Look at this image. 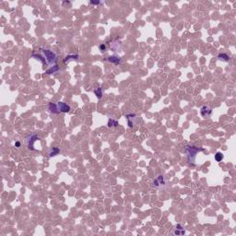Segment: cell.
<instances>
[{"mask_svg": "<svg viewBox=\"0 0 236 236\" xmlns=\"http://www.w3.org/2000/svg\"><path fill=\"white\" fill-rule=\"evenodd\" d=\"M185 233V230L184 229V227L182 226V225H180V224L176 225L175 229L173 231V234L174 235H184Z\"/></svg>", "mask_w": 236, "mask_h": 236, "instance_id": "8992f818", "label": "cell"}, {"mask_svg": "<svg viewBox=\"0 0 236 236\" xmlns=\"http://www.w3.org/2000/svg\"><path fill=\"white\" fill-rule=\"evenodd\" d=\"M42 53L44 54V56H45V59L47 60V63L48 64H51V63H54L56 62V55L52 52L51 50H48V49H42Z\"/></svg>", "mask_w": 236, "mask_h": 236, "instance_id": "7a4b0ae2", "label": "cell"}, {"mask_svg": "<svg viewBox=\"0 0 236 236\" xmlns=\"http://www.w3.org/2000/svg\"><path fill=\"white\" fill-rule=\"evenodd\" d=\"M200 114L204 118H208L212 114V110L208 106H203L200 109Z\"/></svg>", "mask_w": 236, "mask_h": 236, "instance_id": "277c9868", "label": "cell"}, {"mask_svg": "<svg viewBox=\"0 0 236 236\" xmlns=\"http://www.w3.org/2000/svg\"><path fill=\"white\" fill-rule=\"evenodd\" d=\"M15 146H16L17 148H19V146H20V143H19V142H16V143H15Z\"/></svg>", "mask_w": 236, "mask_h": 236, "instance_id": "ffe728a7", "label": "cell"}, {"mask_svg": "<svg viewBox=\"0 0 236 236\" xmlns=\"http://www.w3.org/2000/svg\"><path fill=\"white\" fill-rule=\"evenodd\" d=\"M117 125H118V122L115 120L110 119L109 122H108V126H109V127H116Z\"/></svg>", "mask_w": 236, "mask_h": 236, "instance_id": "7c38bea8", "label": "cell"}, {"mask_svg": "<svg viewBox=\"0 0 236 236\" xmlns=\"http://www.w3.org/2000/svg\"><path fill=\"white\" fill-rule=\"evenodd\" d=\"M90 4H92V5H99L100 2L99 1H90Z\"/></svg>", "mask_w": 236, "mask_h": 236, "instance_id": "d6986e66", "label": "cell"}, {"mask_svg": "<svg viewBox=\"0 0 236 236\" xmlns=\"http://www.w3.org/2000/svg\"><path fill=\"white\" fill-rule=\"evenodd\" d=\"M57 106L59 109V112L61 113H68L70 111V106L66 103H64L62 102H59L57 103Z\"/></svg>", "mask_w": 236, "mask_h": 236, "instance_id": "5b68a950", "label": "cell"}, {"mask_svg": "<svg viewBox=\"0 0 236 236\" xmlns=\"http://www.w3.org/2000/svg\"><path fill=\"white\" fill-rule=\"evenodd\" d=\"M94 93L96 94V96H97L99 99H101L102 98V88H98V89H96L95 90H94Z\"/></svg>", "mask_w": 236, "mask_h": 236, "instance_id": "9a60e30c", "label": "cell"}, {"mask_svg": "<svg viewBox=\"0 0 236 236\" xmlns=\"http://www.w3.org/2000/svg\"><path fill=\"white\" fill-rule=\"evenodd\" d=\"M218 59L220 61H224V62H228L230 60V56H228L226 54H220L218 56Z\"/></svg>", "mask_w": 236, "mask_h": 236, "instance_id": "30bf717a", "label": "cell"}, {"mask_svg": "<svg viewBox=\"0 0 236 236\" xmlns=\"http://www.w3.org/2000/svg\"><path fill=\"white\" fill-rule=\"evenodd\" d=\"M33 57H35V58H38L39 59V61H41L42 63H45V59L43 58V57H42L41 56H39V55H33Z\"/></svg>", "mask_w": 236, "mask_h": 236, "instance_id": "e0dca14e", "label": "cell"}, {"mask_svg": "<svg viewBox=\"0 0 236 236\" xmlns=\"http://www.w3.org/2000/svg\"><path fill=\"white\" fill-rule=\"evenodd\" d=\"M79 58V56H77V55H75V56H73V55H71V56H67L66 57H65V63H68L69 61H71V60H77Z\"/></svg>", "mask_w": 236, "mask_h": 236, "instance_id": "8fae6325", "label": "cell"}, {"mask_svg": "<svg viewBox=\"0 0 236 236\" xmlns=\"http://www.w3.org/2000/svg\"><path fill=\"white\" fill-rule=\"evenodd\" d=\"M223 158H224V156H223V154L221 152H217L216 155H215V160L217 162H221L223 160Z\"/></svg>", "mask_w": 236, "mask_h": 236, "instance_id": "4fadbf2b", "label": "cell"}, {"mask_svg": "<svg viewBox=\"0 0 236 236\" xmlns=\"http://www.w3.org/2000/svg\"><path fill=\"white\" fill-rule=\"evenodd\" d=\"M58 70V66L57 65H55L54 67H52V68H50V69H48L46 71V74H53V73H55V72H56Z\"/></svg>", "mask_w": 236, "mask_h": 236, "instance_id": "2e32d148", "label": "cell"}, {"mask_svg": "<svg viewBox=\"0 0 236 236\" xmlns=\"http://www.w3.org/2000/svg\"><path fill=\"white\" fill-rule=\"evenodd\" d=\"M99 49H100V51H101V52L105 51V50H106V45H105V44H100Z\"/></svg>", "mask_w": 236, "mask_h": 236, "instance_id": "ac0fdd59", "label": "cell"}, {"mask_svg": "<svg viewBox=\"0 0 236 236\" xmlns=\"http://www.w3.org/2000/svg\"><path fill=\"white\" fill-rule=\"evenodd\" d=\"M39 139V138H38L37 136H35V135H32L31 137H30V138H29V142H28V147L30 149H32V150H33L34 149V142L36 141V140H38Z\"/></svg>", "mask_w": 236, "mask_h": 236, "instance_id": "52a82bcc", "label": "cell"}, {"mask_svg": "<svg viewBox=\"0 0 236 236\" xmlns=\"http://www.w3.org/2000/svg\"><path fill=\"white\" fill-rule=\"evenodd\" d=\"M166 185V179L163 175H159L153 181V187L155 188H161Z\"/></svg>", "mask_w": 236, "mask_h": 236, "instance_id": "3957f363", "label": "cell"}, {"mask_svg": "<svg viewBox=\"0 0 236 236\" xmlns=\"http://www.w3.org/2000/svg\"><path fill=\"white\" fill-rule=\"evenodd\" d=\"M49 111L53 113V114H58L59 113V109H58V106L57 104H55V103H50L49 104Z\"/></svg>", "mask_w": 236, "mask_h": 236, "instance_id": "ba28073f", "label": "cell"}, {"mask_svg": "<svg viewBox=\"0 0 236 236\" xmlns=\"http://www.w3.org/2000/svg\"><path fill=\"white\" fill-rule=\"evenodd\" d=\"M108 60L110 61L111 63H114V64H119L120 63V58L118 57V56H110L109 58H108Z\"/></svg>", "mask_w": 236, "mask_h": 236, "instance_id": "9c48e42d", "label": "cell"}, {"mask_svg": "<svg viewBox=\"0 0 236 236\" xmlns=\"http://www.w3.org/2000/svg\"><path fill=\"white\" fill-rule=\"evenodd\" d=\"M203 148H197L195 146H186L185 147V153L187 154V160L189 163H195V157L196 154L199 151H202Z\"/></svg>", "mask_w": 236, "mask_h": 236, "instance_id": "6da1fadb", "label": "cell"}, {"mask_svg": "<svg viewBox=\"0 0 236 236\" xmlns=\"http://www.w3.org/2000/svg\"><path fill=\"white\" fill-rule=\"evenodd\" d=\"M59 148H52V150L50 151V153H49V155L51 156V157H53V156H56V155H57L58 153H59Z\"/></svg>", "mask_w": 236, "mask_h": 236, "instance_id": "5bb4252c", "label": "cell"}]
</instances>
